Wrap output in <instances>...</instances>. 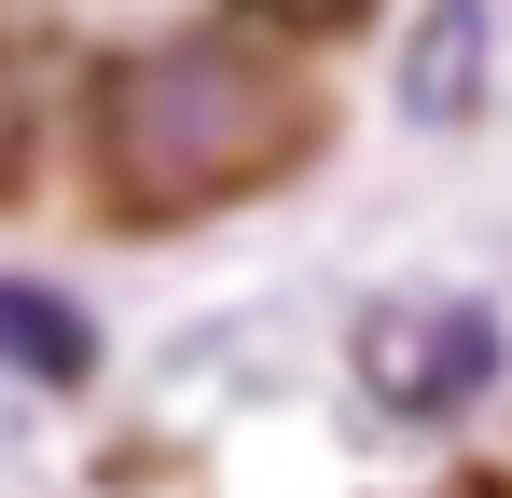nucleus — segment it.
<instances>
[{
	"label": "nucleus",
	"instance_id": "1",
	"mask_svg": "<svg viewBox=\"0 0 512 498\" xmlns=\"http://www.w3.org/2000/svg\"><path fill=\"white\" fill-rule=\"evenodd\" d=\"M84 139H97V194L125 222H194L222 194H263L305 153V70L263 28H167L97 70Z\"/></svg>",
	"mask_w": 512,
	"mask_h": 498
},
{
	"label": "nucleus",
	"instance_id": "2",
	"mask_svg": "<svg viewBox=\"0 0 512 498\" xmlns=\"http://www.w3.org/2000/svg\"><path fill=\"white\" fill-rule=\"evenodd\" d=\"M360 374L388 415H457L499 374V319L485 305H388V319H360Z\"/></svg>",
	"mask_w": 512,
	"mask_h": 498
},
{
	"label": "nucleus",
	"instance_id": "3",
	"mask_svg": "<svg viewBox=\"0 0 512 498\" xmlns=\"http://www.w3.org/2000/svg\"><path fill=\"white\" fill-rule=\"evenodd\" d=\"M0 346H14V360H28L42 388H70V374L97 360V346H84V319H70L56 291H0Z\"/></svg>",
	"mask_w": 512,
	"mask_h": 498
},
{
	"label": "nucleus",
	"instance_id": "4",
	"mask_svg": "<svg viewBox=\"0 0 512 498\" xmlns=\"http://www.w3.org/2000/svg\"><path fill=\"white\" fill-rule=\"evenodd\" d=\"M14 153H28V83H14V56H0V180H14Z\"/></svg>",
	"mask_w": 512,
	"mask_h": 498
}]
</instances>
